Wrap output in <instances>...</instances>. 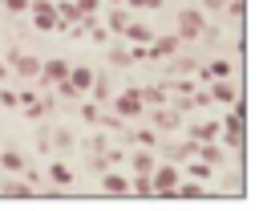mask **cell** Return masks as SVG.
<instances>
[{
	"instance_id": "4fadbf2b",
	"label": "cell",
	"mask_w": 259,
	"mask_h": 211,
	"mask_svg": "<svg viewBox=\"0 0 259 211\" xmlns=\"http://www.w3.org/2000/svg\"><path fill=\"white\" fill-rule=\"evenodd\" d=\"M194 154H198L202 162H210L214 170H223V166H227V146H223L219 138H210V142H198V146H194Z\"/></svg>"
},
{
	"instance_id": "f546056e",
	"label": "cell",
	"mask_w": 259,
	"mask_h": 211,
	"mask_svg": "<svg viewBox=\"0 0 259 211\" xmlns=\"http://www.w3.org/2000/svg\"><path fill=\"white\" fill-rule=\"evenodd\" d=\"M73 4H77V8H81V16H97V12H101V4H105V0H73Z\"/></svg>"
},
{
	"instance_id": "7a4b0ae2",
	"label": "cell",
	"mask_w": 259,
	"mask_h": 211,
	"mask_svg": "<svg viewBox=\"0 0 259 211\" xmlns=\"http://www.w3.org/2000/svg\"><path fill=\"white\" fill-rule=\"evenodd\" d=\"M105 110H113L121 122H134V118H142V114H146V101H142V93H138V89H121V93H113V97L105 101Z\"/></svg>"
},
{
	"instance_id": "6da1fadb",
	"label": "cell",
	"mask_w": 259,
	"mask_h": 211,
	"mask_svg": "<svg viewBox=\"0 0 259 211\" xmlns=\"http://www.w3.org/2000/svg\"><path fill=\"white\" fill-rule=\"evenodd\" d=\"M178 179H182V166H178V162H166V158H158L154 170H150V187H154L158 199H174Z\"/></svg>"
},
{
	"instance_id": "4316f807",
	"label": "cell",
	"mask_w": 259,
	"mask_h": 211,
	"mask_svg": "<svg viewBox=\"0 0 259 211\" xmlns=\"http://www.w3.org/2000/svg\"><path fill=\"white\" fill-rule=\"evenodd\" d=\"M97 118H101V106H97V101H85V106H81V122H85V126H97Z\"/></svg>"
},
{
	"instance_id": "83f0119b",
	"label": "cell",
	"mask_w": 259,
	"mask_h": 211,
	"mask_svg": "<svg viewBox=\"0 0 259 211\" xmlns=\"http://www.w3.org/2000/svg\"><path fill=\"white\" fill-rule=\"evenodd\" d=\"M130 12H150V8H162V0H121Z\"/></svg>"
},
{
	"instance_id": "4dcf8cb0",
	"label": "cell",
	"mask_w": 259,
	"mask_h": 211,
	"mask_svg": "<svg viewBox=\"0 0 259 211\" xmlns=\"http://www.w3.org/2000/svg\"><path fill=\"white\" fill-rule=\"evenodd\" d=\"M16 106H20L16 89H0V110H16Z\"/></svg>"
},
{
	"instance_id": "9c48e42d",
	"label": "cell",
	"mask_w": 259,
	"mask_h": 211,
	"mask_svg": "<svg viewBox=\"0 0 259 211\" xmlns=\"http://www.w3.org/2000/svg\"><path fill=\"white\" fill-rule=\"evenodd\" d=\"M125 158H130V174H150L158 162V150L154 146H125Z\"/></svg>"
},
{
	"instance_id": "d6a6232c",
	"label": "cell",
	"mask_w": 259,
	"mask_h": 211,
	"mask_svg": "<svg viewBox=\"0 0 259 211\" xmlns=\"http://www.w3.org/2000/svg\"><path fill=\"white\" fill-rule=\"evenodd\" d=\"M4 77H8V61H0V81H4Z\"/></svg>"
},
{
	"instance_id": "ba28073f",
	"label": "cell",
	"mask_w": 259,
	"mask_h": 211,
	"mask_svg": "<svg viewBox=\"0 0 259 211\" xmlns=\"http://www.w3.org/2000/svg\"><path fill=\"white\" fill-rule=\"evenodd\" d=\"M150 126H154L158 134H174V130L182 126V110H174L170 101H166V106H154V114H150Z\"/></svg>"
},
{
	"instance_id": "5bb4252c",
	"label": "cell",
	"mask_w": 259,
	"mask_h": 211,
	"mask_svg": "<svg viewBox=\"0 0 259 211\" xmlns=\"http://www.w3.org/2000/svg\"><path fill=\"white\" fill-rule=\"evenodd\" d=\"M93 77H97V73H93L89 65H69V77H65V81L77 89V97H85V93H89V85H93Z\"/></svg>"
},
{
	"instance_id": "1f68e13d",
	"label": "cell",
	"mask_w": 259,
	"mask_h": 211,
	"mask_svg": "<svg viewBox=\"0 0 259 211\" xmlns=\"http://www.w3.org/2000/svg\"><path fill=\"white\" fill-rule=\"evenodd\" d=\"M223 4H227V0H202V8H206V12H223Z\"/></svg>"
},
{
	"instance_id": "7402d4cb",
	"label": "cell",
	"mask_w": 259,
	"mask_h": 211,
	"mask_svg": "<svg viewBox=\"0 0 259 211\" xmlns=\"http://www.w3.org/2000/svg\"><path fill=\"white\" fill-rule=\"evenodd\" d=\"M49 146H57L61 154H69V150L77 146V138H73V130H65V126H61V130H57V134L49 138Z\"/></svg>"
},
{
	"instance_id": "277c9868",
	"label": "cell",
	"mask_w": 259,
	"mask_h": 211,
	"mask_svg": "<svg viewBox=\"0 0 259 211\" xmlns=\"http://www.w3.org/2000/svg\"><path fill=\"white\" fill-rule=\"evenodd\" d=\"M174 53H182L178 32H166V37H150V41H146V61H166V57H174Z\"/></svg>"
},
{
	"instance_id": "3957f363",
	"label": "cell",
	"mask_w": 259,
	"mask_h": 211,
	"mask_svg": "<svg viewBox=\"0 0 259 211\" xmlns=\"http://www.w3.org/2000/svg\"><path fill=\"white\" fill-rule=\"evenodd\" d=\"M174 32H178V41H182V45H194V41L206 32V12H202V8H182V12H178V28H174Z\"/></svg>"
},
{
	"instance_id": "836d02e7",
	"label": "cell",
	"mask_w": 259,
	"mask_h": 211,
	"mask_svg": "<svg viewBox=\"0 0 259 211\" xmlns=\"http://www.w3.org/2000/svg\"><path fill=\"white\" fill-rule=\"evenodd\" d=\"M109 4H121V0H109Z\"/></svg>"
},
{
	"instance_id": "ac0fdd59",
	"label": "cell",
	"mask_w": 259,
	"mask_h": 211,
	"mask_svg": "<svg viewBox=\"0 0 259 211\" xmlns=\"http://www.w3.org/2000/svg\"><path fill=\"white\" fill-rule=\"evenodd\" d=\"M117 37H125V45H146L154 32H150V24H142V20H134V16H130V20H125V28H121Z\"/></svg>"
},
{
	"instance_id": "30bf717a",
	"label": "cell",
	"mask_w": 259,
	"mask_h": 211,
	"mask_svg": "<svg viewBox=\"0 0 259 211\" xmlns=\"http://www.w3.org/2000/svg\"><path fill=\"white\" fill-rule=\"evenodd\" d=\"M45 179H49L53 191H73V183H77V174H73V166H69L65 158H53L49 170H45Z\"/></svg>"
},
{
	"instance_id": "d4e9b609",
	"label": "cell",
	"mask_w": 259,
	"mask_h": 211,
	"mask_svg": "<svg viewBox=\"0 0 259 211\" xmlns=\"http://www.w3.org/2000/svg\"><path fill=\"white\" fill-rule=\"evenodd\" d=\"M206 73H210V77H235V65H231L227 57H214V61L206 65Z\"/></svg>"
},
{
	"instance_id": "2e32d148",
	"label": "cell",
	"mask_w": 259,
	"mask_h": 211,
	"mask_svg": "<svg viewBox=\"0 0 259 211\" xmlns=\"http://www.w3.org/2000/svg\"><path fill=\"white\" fill-rule=\"evenodd\" d=\"M182 174H186V179H198V183H210V179H214L219 170H214L210 162H202L198 154H190V158L182 162Z\"/></svg>"
},
{
	"instance_id": "8992f818",
	"label": "cell",
	"mask_w": 259,
	"mask_h": 211,
	"mask_svg": "<svg viewBox=\"0 0 259 211\" xmlns=\"http://www.w3.org/2000/svg\"><path fill=\"white\" fill-rule=\"evenodd\" d=\"M16 97H20V106H16V110H20L28 122H40V118L53 110V97H40V93H32V89H20Z\"/></svg>"
},
{
	"instance_id": "7c38bea8",
	"label": "cell",
	"mask_w": 259,
	"mask_h": 211,
	"mask_svg": "<svg viewBox=\"0 0 259 211\" xmlns=\"http://www.w3.org/2000/svg\"><path fill=\"white\" fill-rule=\"evenodd\" d=\"M194 146H198V142H190V138H186V142H162V138H158V146H154V150H158V158H166V162H178V166H182V162L194 154Z\"/></svg>"
},
{
	"instance_id": "5b68a950",
	"label": "cell",
	"mask_w": 259,
	"mask_h": 211,
	"mask_svg": "<svg viewBox=\"0 0 259 211\" xmlns=\"http://www.w3.org/2000/svg\"><path fill=\"white\" fill-rule=\"evenodd\" d=\"M206 93H210L214 106H231L243 89H239V77H210V81H206Z\"/></svg>"
},
{
	"instance_id": "603a6c76",
	"label": "cell",
	"mask_w": 259,
	"mask_h": 211,
	"mask_svg": "<svg viewBox=\"0 0 259 211\" xmlns=\"http://www.w3.org/2000/svg\"><path fill=\"white\" fill-rule=\"evenodd\" d=\"M130 195H138V199H150V195H154V187H150V174H130Z\"/></svg>"
},
{
	"instance_id": "52a82bcc",
	"label": "cell",
	"mask_w": 259,
	"mask_h": 211,
	"mask_svg": "<svg viewBox=\"0 0 259 211\" xmlns=\"http://www.w3.org/2000/svg\"><path fill=\"white\" fill-rule=\"evenodd\" d=\"M28 16H32V28H40V32L57 28V4L53 0H28Z\"/></svg>"
},
{
	"instance_id": "e0dca14e",
	"label": "cell",
	"mask_w": 259,
	"mask_h": 211,
	"mask_svg": "<svg viewBox=\"0 0 259 211\" xmlns=\"http://www.w3.org/2000/svg\"><path fill=\"white\" fill-rule=\"evenodd\" d=\"M53 4H57V28H61V32H69V28L81 20V8H77L73 0H53Z\"/></svg>"
},
{
	"instance_id": "9a60e30c",
	"label": "cell",
	"mask_w": 259,
	"mask_h": 211,
	"mask_svg": "<svg viewBox=\"0 0 259 211\" xmlns=\"http://www.w3.org/2000/svg\"><path fill=\"white\" fill-rule=\"evenodd\" d=\"M186 138H190V142H210V138H219V118H198V122H190Z\"/></svg>"
},
{
	"instance_id": "44dd1931",
	"label": "cell",
	"mask_w": 259,
	"mask_h": 211,
	"mask_svg": "<svg viewBox=\"0 0 259 211\" xmlns=\"http://www.w3.org/2000/svg\"><path fill=\"white\" fill-rule=\"evenodd\" d=\"M125 20H130V8H125V4H113V8L105 12V28H109L113 37H117V32L125 28Z\"/></svg>"
},
{
	"instance_id": "ffe728a7",
	"label": "cell",
	"mask_w": 259,
	"mask_h": 211,
	"mask_svg": "<svg viewBox=\"0 0 259 211\" xmlns=\"http://www.w3.org/2000/svg\"><path fill=\"white\" fill-rule=\"evenodd\" d=\"M138 93H142L146 110H154V106H166V101H170V89H166V85H142Z\"/></svg>"
},
{
	"instance_id": "cb8c5ba5",
	"label": "cell",
	"mask_w": 259,
	"mask_h": 211,
	"mask_svg": "<svg viewBox=\"0 0 259 211\" xmlns=\"http://www.w3.org/2000/svg\"><path fill=\"white\" fill-rule=\"evenodd\" d=\"M109 65H113V69H130V65H134L130 49H121V45H109Z\"/></svg>"
},
{
	"instance_id": "f1b7e54d",
	"label": "cell",
	"mask_w": 259,
	"mask_h": 211,
	"mask_svg": "<svg viewBox=\"0 0 259 211\" xmlns=\"http://www.w3.org/2000/svg\"><path fill=\"white\" fill-rule=\"evenodd\" d=\"M0 12H12V16H20V12H28V0H0Z\"/></svg>"
},
{
	"instance_id": "484cf974",
	"label": "cell",
	"mask_w": 259,
	"mask_h": 211,
	"mask_svg": "<svg viewBox=\"0 0 259 211\" xmlns=\"http://www.w3.org/2000/svg\"><path fill=\"white\" fill-rule=\"evenodd\" d=\"M223 16H231V20H247V0H227V4H223Z\"/></svg>"
},
{
	"instance_id": "8fae6325",
	"label": "cell",
	"mask_w": 259,
	"mask_h": 211,
	"mask_svg": "<svg viewBox=\"0 0 259 211\" xmlns=\"http://www.w3.org/2000/svg\"><path fill=\"white\" fill-rule=\"evenodd\" d=\"M97 191H101V195H130V170H117V166L101 170Z\"/></svg>"
},
{
	"instance_id": "d6986e66",
	"label": "cell",
	"mask_w": 259,
	"mask_h": 211,
	"mask_svg": "<svg viewBox=\"0 0 259 211\" xmlns=\"http://www.w3.org/2000/svg\"><path fill=\"white\" fill-rule=\"evenodd\" d=\"M24 162H28V158H24L16 146H0V170H4V174H20Z\"/></svg>"
}]
</instances>
